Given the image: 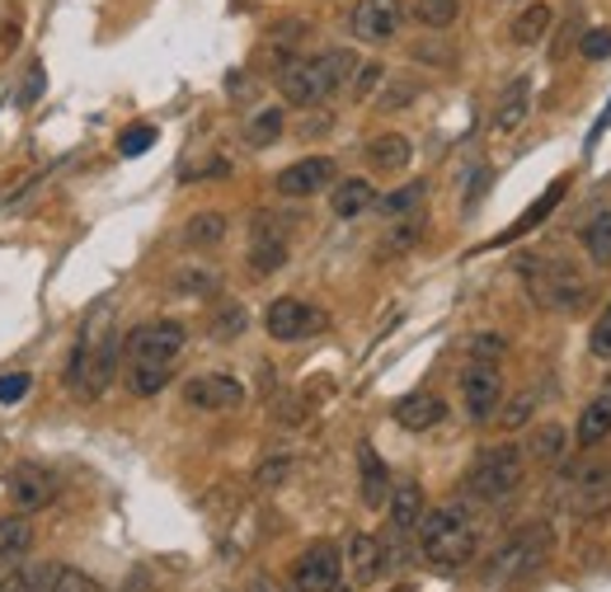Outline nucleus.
<instances>
[{
    "label": "nucleus",
    "instance_id": "1",
    "mask_svg": "<svg viewBox=\"0 0 611 592\" xmlns=\"http://www.w3.org/2000/svg\"><path fill=\"white\" fill-rule=\"evenodd\" d=\"M184 348H188V330L179 320H165V316L141 320L122 339V386H128V395H137V400L161 395L169 377H175Z\"/></svg>",
    "mask_w": 611,
    "mask_h": 592
},
{
    "label": "nucleus",
    "instance_id": "2",
    "mask_svg": "<svg viewBox=\"0 0 611 592\" xmlns=\"http://www.w3.org/2000/svg\"><path fill=\"white\" fill-rule=\"evenodd\" d=\"M108 306L94 316V324H85V334L75 339V353L67 363V386L75 400H99L114 377H122V334L108 324Z\"/></svg>",
    "mask_w": 611,
    "mask_h": 592
},
{
    "label": "nucleus",
    "instance_id": "3",
    "mask_svg": "<svg viewBox=\"0 0 611 592\" xmlns=\"http://www.w3.org/2000/svg\"><path fill=\"white\" fill-rule=\"evenodd\" d=\"M419 550L428 565L437 569H461L475 559V545H480V518L466 498H451L443 508H428L419 522Z\"/></svg>",
    "mask_w": 611,
    "mask_h": 592
},
{
    "label": "nucleus",
    "instance_id": "4",
    "mask_svg": "<svg viewBox=\"0 0 611 592\" xmlns=\"http://www.w3.org/2000/svg\"><path fill=\"white\" fill-rule=\"evenodd\" d=\"M353 75H357V57L349 48H329L316 57L287 61L278 75V90H282V99L296 108H316L325 99H334L339 90H349Z\"/></svg>",
    "mask_w": 611,
    "mask_h": 592
},
{
    "label": "nucleus",
    "instance_id": "5",
    "mask_svg": "<svg viewBox=\"0 0 611 592\" xmlns=\"http://www.w3.org/2000/svg\"><path fill=\"white\" fill-rule=\"evenodd\" d=\"M522 479H527V457H522V447L498 442V447H484L480 457L470 461L461 489H466L470 504L498 508V504H508V498L522 489Z\"/></svg>",
    "mask_w": 611,
    "mask_h": 592
},
{
    "label": "nucleus",
    "instance_id": "6",
    "mask_svg": "<svg viewBox=\"0 0 611 592\" xmlns=\"http://www.w3.org/2000/svg\"><path fill=\"white\" fill-rule=\"evenodd\" d=\"M522 277H527V292L537 296L545 310H574L588 306V277L564 259H522Z\"/></svg>",
    "mask_w": 611,
    "mask_h": 592
},
{
    "label": "nucleus",
    "instance_id": "7",
    "mask_svg": "<svg viewBox=\"0 0 611 592\" xmlns=\"http://www.w3.org/2000/svg\"><path fill=\"white\" fill-rule=\"evenodd\" d=\"M325 324H329L325 310L302 301V296H278V301L263 310V330H269V339H278V344H302V339H316Z\"/></svg>",
    "mask_w": 611,
    "mask_h": 592
},
{
    "label": "nucleus",
    "instance_id": "8",
    "mask_svg": "<svg viewBox=\"0 0 611 592\" xmlns=\"http://www.w3.org/2000/svg\"><path fill=\"white\" fill-rule=\"evenodd\" d=\"M343 583V550L334 541H310L292 559V588L296 592H339Z\"/></svg>",
    "mask_w": 611,
    "mask_h": 592
},
{
    "label": "nucleus",
    "instance_id": "9",
    "mask_svg": "<svg viewBox=\"0 0 611 592\" xmlns=\"http://www.w3.org/2000/svg\"><path fill=\"white\" fill-rule=\"evenodd\" d=\"M498 400H504V371L498 363H480L470 357L466 371H461V404H466V418L470 424H490Z\"/></svg>",
    "mask_w": 611,
    "mask_h": 592
},
{
    "label": "nucleus",
    "instance_id": "10",
    "mask_svg": "<svg viewBox=\"0 0 611 592\" xmlns=\"http://www.w3.org/2000/svg\"><path fill=\"white\" fill-rule=\"evenodd\" d=\"M184 404L198 414H231L245 404V386L231 371H202V377L184 381Z\"/></svg>",
    "mask_w": 611,
    "mask_h": 592
},
{
    "label": "nucleus",
    "instance_id": "11",
    "mask_svg": "<svg viewBox=\"0 0 611 592\" xmlns=\"http://www.w3.org/2000/svg\"><path fill=\"white\" fill-rule=\"evenodd\" d=\"M400 24H404L400 0H357L353 14H349L353 38L367 43V48H386V43L400 34Z\"/></svg>",
    "mask_w": 611,
    "mask_h": 592
},
{
    "label": "nucleus",
    "instance_id": "12",
    "mask_svg": "<svg viewBox=\"0 0 611 592\" xmlns=\"http://www.w3.org/2000/svg\"><path fill=\"white\" fill-rule=\"evenodd\" d=\"M334 179H339V165L329 155H306V161L282 169L273 179V189H278V198H316V193L334 189Z\"/></svg>",
    "mask_w": 611,
    "mask_h": 592
},
{
    "label": "nucleus",
    "instance_id": "13",
    "mask_svg": "<svg viewBox=\"0 0 611 592\" xmlns=\"http://www.w3.org/2000/svg\"><path fill=\"white\" fill-rule=\"evenodd\" d=\"M386 508H390V541L396 545H386V565H396L400 559V541H410L414 532H419V522H423V489L414 485V479H404V485H396L390 489V498H386Z\"/></svg>",
    "mask_w": 611,
    "mask_h": 592
},
{
    "label": "nucleus",
    "instance_id": "14",
    "mask_svg": "<svg viewBox=\"0 0 611 592\" xmlns=\"http://www.w3.org/2000/svg\"><path fill=\"white\" fill-rule=\"evenodd\" d=\"M282 263H287V236H282V226L273 216H259V222L249 226V273L273 277Z\"/></svg>",
    "mask_w": 611,
    "mask_h": 592
},
{
    "label": "nucleus",
    "instance_id": "15",
    "mask_svg": "<svg viewBox=\"0 0 611 592\" xmlns=\"http://www.w3.org/2000/svg\"><path fill=\"white\" fill-rule=\"evenodd\" d=\"M343 569L353 573L357 588H372V583L390 569V565H386V545L376 541V536H367V532H357V536L349 541V550H343Z\"/></svg>",
    "mask_w": 611,
    "mask_h": 592
},
{
    "label": "nucleus",
    "instance_id": "16",
    "mask_svg": "<svg viewBox=\"0 0 611 592\" xmlns=\"http://www.w3.org/2000/svg\"><path fill=\"white\" fill-rule=\"evenodd\" d=\"M390 414H396V424L404 433H428V428H437L447 418V400L433 395V391H414V395L396 400V410Z\"/></svg>",
    "mask_w": 611,
    "mask_h": 592
},
{
    "label": "nucleus",
    "instance_id": "17",
    "mask_svg": "<svg viewBox=\"0 0 611 592\" xmlns=\"http://www.w3.org/2000/svg\"><path fill=\"white\" fill-rule=\"evenodd\" d=\"M10 498L20 512H38L52 504V475L43 465H14L10 471Z\"/></svg>",
    "mask_w": 611,
    "mask_h": 592
},
{
    "label": "nucleus",
    "instance_id": "18",
    "mask_svg": "<svg viewBox=\"0 0 611 592\" xmlns=\"http://www.w3.org/2000/svg\"><path fill=\"white\" fill-rule=\"evenodd\" d=\"M390 471H386V461H381V451L376 447H357V494H363V504L367 508H386V498H390Z\"/></svg>",
    "mask_w": 611,
    "mask_h": 592
},
{
    "label": "nucleus",
    "instance_id": "19",
    "mask_svg": "<svg viewBox=\"0 0 611 592\" xmlns=\"http://www.w3.org/2000/svg\"><path fill=\"white\" fill-rule=\"evenodd\" d=\"M410 161H414V146H410V137H400V132H381L367 142V165L376 175H400Z\"/></svg>",
    "mask_w": 611,
    "mask_h": 592
},
{
    "label": "nucleus",
    "instance_id": "20",
    "mask_svg": "<svg viewBox=\"0 0 611 592\" xmlns=\"http://www.w3.org/2000/svg\"><path fill=\"white\" fill-rule=\"evenodd\" d=\"M607 433H611V381H607L602 391L584 404V414H578V433H574V438H578V447H584V451H592V447H598V442L607 438Z\"/></svg>",
    "mask_w": 611,
    "mask_h": 592
},
{
    "label": "nucleus",
    "instance_id": "21",
    "mask_svg": "<svg viewBox=\"0 0 611 592\" xmlns=\"http://www.w3.org/2000/svg\"><path fill=\"white\" fill-rule=\"evenodd\" d=\"M367 208H376V189L367 179H334V189H329V212H334L339 222H353V216H363Z\"/></svg>",
    "mask_w": 611,
    "mask_h": 592
},
{
    "label": "nucleus",
    "instance_id": "22",
    "mask_svg": "<svg viewBox=\"0 0 611 592\" xmlns=\"http://www.w3.org/2000/svg\"><path fill=\"white\" fill-rule=\"evenodd\" d=\"M551 24H555V10L545 5V0H531V5L517 10V20L508 24V38L517 48H537V43L551 34Z\"/></svg>",
    "mask_w": 611,
    "mask_h": 592
},
{
    "label": "nucleus",
    "instance_id": "23",
    "mask_svg": "<svg viewBox=\"0 0 611 592\" xmlns=\"http://www.w3.org/2000/svg\"><path fill=\"white\" fill-rule=\"evenodd\" d=\"M541 550H545V536H541V532H522V536L508 541L504 550L494 555V579H508V573L527 569V565H537Z\"/></svg>",
    "mask_w": 611,
    "mask_h": 592
},
{
    "label": "nucleus",
    "instance_id": "24",
    "mask_svg": "<svg viewBox=\"0 0 611 592\" xmlns=\"http://www.w3.org/2000/svg\"><path fill=\"white\" fill-rule=\"evenodd\" d=\"M61 565H34V559H14V565L0 573V592H47L57 579Z\"/></svg>",
    "mask_w": 611,
    "mask_h": 592
},
{
    "label": "nucleus",
    "instance_id": "25",
    "mask_svg": "<svg viewBox=\"0 0 611 592\" xmlns=\"http://www.w3.org/2000/svg\"><path fill=\"white\" fill-rule=\"evenodd\" d=\"M287 132V114H282L278 104H269V108H255V114L245 118V128H240V137H245V146H255V151H263V146H273L278 137Z\"/></svg>",
    "mask_w": 611,
    "mask_h": 592
},
{
    "label": "nucleus",
    "instance_id": "26",
    "mask_svg": "<svg viewBox=\"0 0 611 592\" xmlns=\"http://www.w3.org/2000/svg\"><path fill=\"white\" fill-rule=\"evenodd\" d=\"M564 189H569V179H555L551 183V189H545L537 202H531V208L522 212V216H517V222H513V230H504V236H498L494 245H508L513 236H527V230H537L541 222H545V216H551L555 208H560V198H564Z\"/></svg>",
    "mask_w": 611,
    "mask_h": 592
},
{
    "label": "nucleus",
    "instance_id": "27",
    "mask_svg": "<svg viewBox=\"0 0 611 592\" xmlns=\"http://www.w3.org/2000/svg\"><path fill=\"white\" fill-rule=\"evenodd\" d=\"M527 108H531V81H527V75H517V81L504 90L498 108H494V132H513L517 122L527 118Z\"/></svg>",
    "mask_w": 611,
    "mask_h": 592
},
{
    "label": "nucleus",
    "instance_id": "28",
    "mask_svg": "<svg viewBox=\"0 0 611 592\" xmlns=\"http://www.w3.org/2000/svg\"><path fill=\"white\" fill-rule=\"evenodd\" d=\"M578 240H584V249H588V259L592 263H611V208H598L584 222V230H578Z\"/></svg>",
    "mask_w": 611,
    "mask_h": 592
},
{
    "label": "nucleus",
    "instance_id": "29",
    "mask_svg": "<svg viewBox=\"0 0 611 592\" xmlns=\"http://www.w3.org/2000/svg\"><path fill=\"white\" fill-rule=\"evenodd\" d=\"M222 240H226V212H198V216H188L184 245L212 249V245H222Z\"/></svg>",
    "mask_w": 611,
    "mask_h": 592
},
{
    "label": "nucleus",
    "instance_id": "30",
    "mask_svg": "<svg viewBox=\"0 0 611 592\" xmlns=\"http://www.w3.org/2000/svg\"><path fill=\"white\" fill-rule=\"evenodd\" d=\"M28 545H34V526H28L24 518H10V522H0V565H14V559H24L28 555Z\"/></svg>",
    "mask_w": 611,
    "mask_h": 592
},
{
    "label": "nucleus",
    "instance_id": "31",
    "mask_svg": "<svg viewBox=\"0 0 611 592\" xmlns=\"http://www.w3.org/2000/svg\"><path fill=\"white\" fill-rule=\"evenodd\" d=\"M457 14H461V0H414V20L423 28H451L457 24Z\"/></svg>",
    "mask_w": 611,
    "mask_h": 592
},
{
    "label": "nucleus",
    "instance_id": "32",
    "mask_svg": "<svg viewBox=\"0 0 611 592\" xmlns=\"http://www.w3.org/2000/svg\"><path fill=\"white\" fill-rule=\"evenodd\" d=\"M245 324H249L245 306L222 301V306H216V316H212V339H216V344H235V339L245 334Z\"/></svg>",
    "mask_w": 611,
    "mask_h": 592
},
{
    "label": "nucleus",
    "instance_id": "33",
    "mask_svg": "<svg viewBox=\"0 0 611 592\" xmlns=\"http://www.w3.org/2000/svg\"><path fill=\"white\" fill-rule=\"evenodd\" d=\"M423 198H428V183L414 179V183H404V189H396V193L376 198V208H381L386 216H410V212H419V202H423Z\"/></svg>",
    "mask_w": 611,
    "mask_h": 592
},
{
    "label": "nucleus",
    "instance_id": "34",
    "mask_svg": "<svg viewBox=\"0 0 611 592\" xmlns=\"http://www.w3.org/2000/svg\"><path fill=\"white\" fill-rule=\"evenodd\" d=\"M611 498V471H588V475H578V508H602Z\"/></svg>",
    "mask_w": 611,
    "mask_h": 592
},
{
    "label": "nucleus",
    "instance_id": "35",
    "mask_svg": "<svg viewBox=\"0 0 611 592\" xmlns=\"http://www.w3.org/2000/svg\"><path fill=\"white\" fill-rule=\"evenodd\" d=\"M527 451H531L537 461H545V465L560 461V457H564V428H560V424H541L537 438L527 442Z\"/></svg>",
    "mask_w": 611,
    "mask_h": 592
},
{
    "label": "nucleus",
    "instance_id": "36",
    "mask_svg": "<svg viewBox=\"0 0 611 592\" xmlns=\"http://www.w3.org/2000/svg\"><path fill=\"white\" fill-rule=\"evenodd\" d=\"M151 146H155V128H151V122H132V128L118 137V151L128 155V161H137V155H146Z\"/></svg>",
    "mask_w": 611,
    "mask_h": 592
},
{
    "label": "nucleus",
    "instance_id": "37",
    "mask_svg": "<svg viewBox=\"0 0 611 592\" xmlns=\"http://www.w3.org/2000/svg\"><path fill=\"white\" fill-rule=\"evenodd\" d=\"M588 353L602 357V363H611V301L602 306V316L592 320V334H588Z\"/></svg>",
    "mask_w": 611,
    "mask_h": 592
},
{
    "label": "nucleus",
    "instance_id": "38",
    "mask_svg": "<svg viewBox=\"0 0 611 592\" xmlns=\"http://www.w3.org/2000/svg\"><path fill=\"white\" fill-rule=\"evenodd\" d=\"M47 592H104V588L94 583L90 573L71 569V565H61V569H57V579H52V588H47Z\"/></svg>",
    "mask_w": 611,
    "mask_h": 592
},
{
    "label": "nucleus",
    "instance_id": "39",
    "mask_svg": "<svg viewBox=\"0 0 611 592\" xmlns=\"http://www.w3.org/2000/svg\"><path fill=\"white\" fill-rule=\"evenodd\" d=\"M504 353H508V344L498 334H475L470 339V357H480V363H504Z\"/></svg>",
    "mask_w": 611,
    "mask_h": 592
},
{
    "label": "nucleus",
    "instance_id": "40",
    "mask_svg": "<svg viewBox=\"0 0 611 592\" xmlns=\"http://www.w3.org/2000/svg\"><path fill=\"white\" fill-rule=\"evenodd\" d=\"M381 81H386V67H381V61H367V67H357V75H353V99H367Z\"/></svg>",
    "mask_w": 611,
    "mask_h": 592
},
{
    "label": "nucleus",
    "instance_id": "41",
    "mask_svg": "<svg viewBox=\"0 0 611 592\" xmlns=\"http://www.w3.org/2000/svg\"><path fill=\"white\" fill-rule=\"evenodd\" d=\"M216 287H222V277H216L212 269H193V273L179 277V292H188V296H208V292H216Z\"/></svg>",
    "mask_w": 611,
    "mask_h": 592
},
{
    "label": "nucleus",
    "instance_id": "42",
    "mask_svg": "<svg viewBox=\"0 0 611 592\" xmlns=\"http://www.w3.org/2000/svg\"><path fill=\"white\" fill-rule=\"evenodd\" d=\"M28 371H5V377H0V404H20L24 395H28Z\"/></svg>",
    "mask_w": 611,
    "mask_h": 592
},
{
    "label": "nucleus",
    "instance_id": "43",
    "mask_svg": "<svg viewBox=\"0 0 611 592\" xmlns=\"http://www.w3.org/2000/svg\"><path fill=\"white\" fill-rule=\"evenodd\" d=\"M578 48H584L588 61H607V57H611V28H588Z\"/></svg>",
    "mask_w": 611,
    "mask_h": 592
},
{
    "label": "nucleus",
    "instance_id": "44",
    "mask_svg": "<svg viewBox=\"0 0 611 592\" xmlns=\"http://www.w3.org/2000/svg\"><path fill=\"white\" fill-rule=\"evenodd\" d=\"M43 95V67L34 61V67H28V81H24V90H20V104H34Z\"/></svg>",
    "mask_w": 611,
    "mask_h": 592
},
{
    "label": "nucleus",
    "instance_id": "45",
    "mask_svg": "<svg viewBox=\"0 0 611 592\" xmlns=\"http://www.w3.org/2000/svg\"><path fill=\"white\" fill-rule=\"evenodd\" d=\"M282 479H287V461H269L259 471V489H273V485H282Z\"/></svg>",
    "mask_w": 611,
    "mask_h": 592
},
{
    "label": "nucleus",
    "instance_id": "46",
    "mask_svg": "<svg viewBox=\"0 0 611 592\" xmlns=\"http://www.w3.org/2000/svg\"><path fill=\"white\" fill-rule=\"evenodd\" d=\"M419 230H423V222H419V216H410V222H404V226L396 230V236H390V245H396V249L414 245V240H419Z\"/></svg>",
    "mask_w": 611,
    "mask_h": 592
},
{
    "label": "nucleus",
    "instance_id": "47",
    "mask_svg": "<svg viewBox=\"0 0 611 592\" xmlns=\"http://www.w3.org/2000/svg\"><path fill=\"white\" fill-rule=\"evenodd\" d=\"M527 414H531V400H517V404H508V414H504V428L527 424Z\"/></svg>",
    "mask_w": 611,
    "mask_h": 592
},
{
    "label": "nucleus",
    "instance_id": "48",
    "mask_svg": "<svg viewBox=\"0 0 611 592\" xmlns=\"http://www.w3.org/2000/svg\"><path fill=\"white\" fill-rule=\"evenodd\" d=\"M607 128H611V104L602 108V118H598V128H592V137H588V151H592V142H598V137H602Z\"/></svg>",
    "mask_w": 611,
    "mask_h": 592
},
{
    "label": "nucleus",
    "instance_id": "49",
    "mask_svg": "<svg viewBox=\"0 0 611 592\" xmlns=\"http://www.w3.org/2000/svg\"><path fill=\"white\" fill-rule=\"evenodd\" d=\"M249 592H287V588L273 583V579H255V583H249Z\"/></svg>",
    "mask_w": 611,
    "mask_h": 592
}]
</instances>
